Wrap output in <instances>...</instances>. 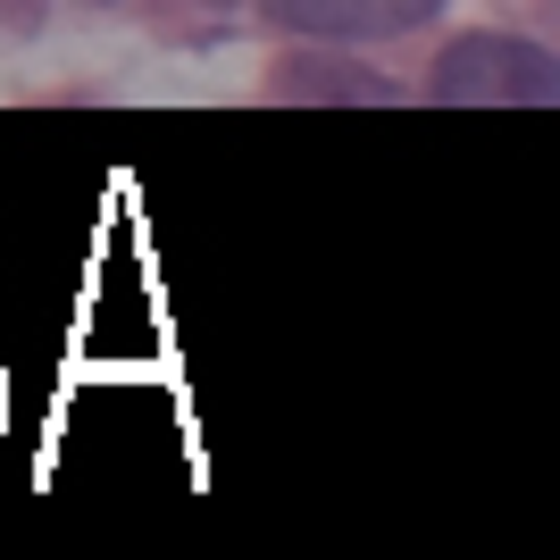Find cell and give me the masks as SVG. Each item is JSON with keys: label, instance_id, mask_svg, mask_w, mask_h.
I'll return each mask as SVG.
<instances>
[{"label": "cell", "instance_id": "6da1fadb", "mask_svg": "<svg viewBox=\"0 0 560 560\" xmlns=\"http://www.w3.org/2000/svg\"><path fill=\"white\" fill-rule=\"evenodd\" d=\"M435 101H452V109H544V101H560V68L518 34H460L435 68Z\"/></svg>", "mask_w": 560, "mask_h": 560}, {"label": "cell", "instance_id": "7a4b0ae2", "mask_svg": "<svg viewBox=\"0 0 560 560\" xmlns=\"http://www.w3.org/2000/svg\"><path fill=\"white\" fill-rule=\"evenodd\" d=\"M444 9V0H268V18L284 34H318V43H385L410 34Z\"/></svg>", "mask_w": 560, "mask_h": 560}]
</instances>
